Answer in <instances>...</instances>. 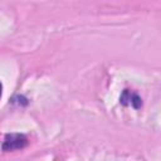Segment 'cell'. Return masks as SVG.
Here are the masks:
<instances>
[{"instance_id": "obj_2", "label": "cell", "mask_w": 161, "mask_h": 161, "mask_svg": "<svg viewBox=\"0 0 161 161\" xmlns=\"http://www.w3.org/2000/svg\"><path fill=\"white\" fill-rule=\"evenodd\" d=\"M119 102L123 104V106H128V104H131L133 108H140L141 107V104H142V101H141V98H140V96L138 94H136V93H133V92H131L130 89H125L123 92H122V94H121V97H119Z\"/></svg>"}, {"instance_id": "obj_1", "label": "cell", "mask_w": 161, "mask_h": 161, "mask_svg": "<svg viewBox=\"0 0 161 161\" xmlns=\"http://www.w3.org/2000/svg\"><path fill=\"white\" fill-rule=\"evenodd\" d=\"M28 145V138L23 133H8L3 142V151L21 150Z\"/></svg>"}, {"instance_id": "obj_3", "label": "cell", "mask_w": 161, "mask_h": 161, "mask_svg": "<svg viewBox=\"0 0 161 161\" xmlns=\"http://www.w3.org/2000/svg\"><path fill=\"white\" fill-rule=\"evenodd\" d=\"M1 89H3V86H1V83H0V97H1Z\"/></svg>"}]
</instances>
